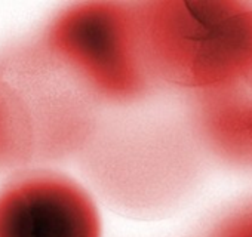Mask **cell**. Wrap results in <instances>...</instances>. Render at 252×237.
Segmentation results:
<instances>
[{"label":"cell","instance_id":"1","mask_svg":"<svg viewBox=\"0 0 252 237\" xmlns=\"http://www.w3.org/2000/svg\"><path fill=\"white\" fill-rule=\"evenodd\" d=\"M153 101L105 110L76 159L96 200L140 221L166 218L186 206L209 165L183 105L174 110Z\"/></svg>","mask_w":252,"mask_h":237},{"label":"cell","instance_id":"5","mask_svg":"<svg viewBox=\"0 0 252 237\" xmlns=\"http://www.w3.org/2000/svg\"><path fill=\"white\" fill-rule=\"evenodd\" d=\"M0 237H102L98 200L57 168L15 172L0 187Z\"/></svg>","mask_w":252,"mask_h":237},{"label":"cell","instance_id":"2","mask_svg":"<svg viewBox=\"0 0 252 237\" xmlns=\"http://www.w3.org/2000/svg\"><path fill=\"white\" fill-rule=\"evenodd\" d=\"M146 58L163 90L183 96L245 82L252 67V2H138Z\"/></svg>","mask_w":252,"mask_h":237},{"label":"cell","instance_id":"6","mask_svg":"<svg viewBox=\"0 0 252 237\" xmlns=\"http://www.w3.org/2000/svg\"><path fill=\"white\" fill-rule=\"evenodd\" d=\"M183 108L209 165L252 172V89L248 85L186 95Z\"/></svg>","mask_w":252,"mask_h":237},{"label":"cell","instance_id":"8","mask_svg":"<svg viewBox=\"0 0 252 237\" xmlns=\"http://www.w3.org/2000/svg\"><path fill=\"white\" fill-rule=\"evenodd\" d=\"M199 237H252V199L220 213Z\"/></svg>","mask_w":252,"mask_h":237},{"label":"cell","instance_id":"7","mask_svg":"<svg viewBox=\"0 0 252 237\" xmlns=\"http://www.w3.org/2000/svg\"><path fill=\"white\" fill-rule=\"evenodd\" d=\"M30 169V150L17 99L0 76V174Z\"/></svg>","mask_w":252,"mask_h":237},{"label":"cell","instance_id":"9","mask_svg":"<svg viewBox=\"0 0 252 237\" xmlns=\"http://www.w3.org/2000/svg\"><path fill=\"white\" fill-rule=\"evenodd\" d=\"M245 85H248L251 89H252V67H251V70H249V73L246 74V77H245V82H243Z\"/></svg>","mask_w":252,"mask_h":237},{"label":"cell","instance_id":"3","mask_svg":"<svg viewBox=\"0 0 252 237\" xmlns=\"http://www.w3.org/2000/svg\"><path fill=\"white\" fill-rule=\"evenodd\" d=\"M34 36L49 58L102 110L141 105L163 92L146 58L138 2L68 3Z\"/></svg>","mask_w":252,"mask_h":237},{"label":"cell","instance_id":"4","mask_svg":"<svg viewBox=\"0 0 252 237\" xmlns=\"http://www.w3.org/2000/svg\"><path fill=\"white\" fill-rule=\"evenodd\" d=\"M0 76L17 98L32 166L76 162L105 110L49 58L36 36L0 51Z\"/></svg>","mask_w":252,"mask_h":237}]
</instances>
